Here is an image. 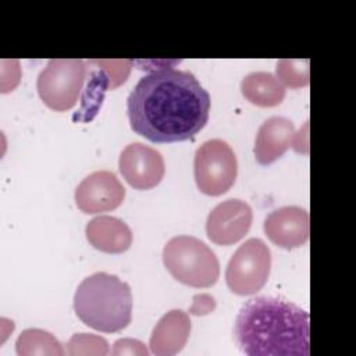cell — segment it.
Returning a JSON list of instances; mask_svg holds the SVG:
<instances>
[{"mask_svg": "<svg viewBox=\"0 0 356 356\" xmlns=\"http://www.w3.org/2000/svg\"><path fill=\"white\" fill-rule=\"evenodd\" d=\"M210 104L209 92L192 72L161 68L138 81L127 113L135 134L153 143H174L204 128Z\"/></svg>", "mask_w": 356, "mask_h": 356, "instance_id": "6da1fadb", "label": "cell"}, {"mask_svg": "<svg viewBox=\"0 0 356 356\" xmlns=\"http://www.w3.org/2000/svg\"><path fill=\"white\" fill-rule=\"evenodd\" d=\"M234 338L249 356H309V313L281 298L256 296L239 309Z\"/></svg>", "mask_w": 356, "mask_h": 356, "instance_id": "7a4b0ae2", "label": "cell"}, {"mask_svg": "<svg viewBox=\"0 0 356 356\" xmlns=\"http://www.w3.org/2000/svg\"><path fill=\"white\" fill-rule=\"evenodd\" d=\"M79 320L100 332H118L132 318V293L117 275L99 271L81 281L74 295Z\"/></svg>", "mask_w": 356, "mask_h": 356, "instance_id": "3957f363", "label": "cell"}, {"mask_svg": "<svg viewBox=\"0 0 356 356\" xmlns=\"http://www.w3.org/2000/svg\"><path fill=\"white\" fill-rule=\"evenodd\" d=\"M163 261L177 281L193 288H209L220 275L214 252L203 241L189 235L171 238L163 249Z\"/></svg>", "mask_w": 356, "mask_h": 356, "instance_id": "277c9868", "label": "cell"}, {"mask_svg": "<svg viewBox=\"0 0 356 356\" xmlns=\"http://www.w3.org/2000/svg\"><path fill=\"white\" fill-rule=\"evenodd\" d=\"M86 76V61L54 58L40 71L36 82L43 103L54 111L72 108L79 97Z\"/></svg>", "mask_w": 356, "mask_h": 356, "instance_id": "5b68a950", "label": "cell"}, {"mask_svg": "<svg viewBox=\"0 0 356 356\" xmlns=\"http://www.w3.org/2000/svg\"><path fill=\"white\" fill-rule=\"evenodd\" d=\"M193 172L202 193L220 196L235 182L238 174L236 156L227 142L221 139L206 140L195 153Z\"/></svg>", "mask_w": 356, "mask_h": 356, "instance_id": "8992f818", "label": "cell"}, {"mask_svg": "<svg viewBox=\"0 0 356 356\" xmlns=\"http://www.w3.org/2000/svg\"><path fill=\"white\" fill-rule=\"evenodd\" d=\"M271 252L259 238L245 241L231 256L225 268L228 288L236 295H252L260 291L268 280Z\"/></svg>", "mask_w": 356, "mask_h": 356, "instance_id": "52a82bcc", "label": "cell"}, {"mask_svg": "<svg viewBox=\"0 0 356 356\" xmlns=\"http://www.w3.org/2000/svg\"><path fill=\"white\" fill-rule=\"evenodd\" d=\"M118 167L124 179L139 191L159 185L165 171L161 153L140 142L131 143L121 152Z\"/></svg>", "mask_w": 356, "mask_h": 356, "instance_id": "ba28073f", "label": "cell"}, {"mask_svg": "<svg viewBox=\"0 0 356 356\" xmlns=\"http://www.w3.org/2000/svg\"><path fill=\"white\" fill-rule=\"evenodd\" d=\"M125 197V188L111 171H95L85 177L75 189V204L86 214L117 209Z\"/></svg>", "mask_w": 356, "mask_h": 356, "instance_id": "9c48e42d", "label": "cell"}, {"mask_svg": "<svg viewBox=\"0 0 356 356\" xmlns=\"http://www.w3.org/2000/svg\"><path fill=\"white\" fill-rule=\"evenodd\" d=\"M252 209L239 199H228L218 203L206 221V232L216 245L229 246L241 241L252 225Z\"/></svg>", "mask_w": 356, "mask_h": 356, "instance_id": "30bf717a", "label": "cell"}, {"mask_svg": "<svg viewBox=\"0 0 356 356\" xmlns=\"http://www.w3.org/2000/svg\"><path fill=\"white\" fill-rule=\"evenodd\" d=\"M309 213L299 206H285L271 211L264 220V232L277 246L293 249L309 239Z\"/></svg>", "mask_w": 356, "mask_h": 356, "instance_id": "8fae6325", "label": "cell"}, {"mask_svg": "<svg viewBox=\"0 0 356 356\" xmlns=\"http://www.w3.org/2000/svg\"><path fill=\"white\" fill-rule=\"evenodd\" d=\"M191 334L189 316L182 310L167 312L154 325L149 346L157 356H172L184 349Z\"/></svg>", "mask_w": 356, "mask_h": 356, "instance_id": "7c38bea8", "label": "cell"}, {"mask_svg": "<svg viewBox=\"0 0 356 356\" xmlns=\"http://www.w3.org/2000/svg\"><path fill=\"white\" fill-rule=\"evenodd\" d=\"M295 135L293 122L285 117H270L259 128L254 142L257 163L268 165L278 160L292 145Z\"/></svg>", "mask_w": 356, "mask_h": 356, "instance_id": "4fadbf2b", "label": "cell"}, {"mask_svg": "<svg viewBox=\"0 0 356 356\" xmlns=\"http://www.w3.org/2000/svg\"><path fill=\"white\" fill-rule=\"evenodd\" d=\"M88 242L104 253H122L132 245V232L120 218L113 216H97L85 228Z\"/></svg>", "mask_w": 356, "mask_h": 356, "instance_id": "5bb4252c", "label": "cell"}, {"mask_svg": "<svg viewBox=\"0 0 356 356\" xmlns=\"http://www.w3.org/2000/svg\"><path fill=\"white\" fill-rule=\"evenodd\" d=\"M241 92L248 102L260 107H275L285 97V88L275 75L264 71L248 74L241 82Z\"/></svg>", "mask_w": 356, "mask_h": 356, "instance_id": "9a60e30c", "label": "cell"}, {"mask_svg": "<svg viewBox=\"0 0 356 356\" xmlns=\"http://www.w3.org/2000/svg\"><path fill=\"white\" fill-rule=\"evenodd\" d=\"M18 356H63L65 353L58 339L40 328L24 330L15 342Z\"/></svg>", "mask_w": 356, "mask_h": 356, "instance_id": "2e32d148", "label": "cell"}, {"mask_svg": "<svg viewBox=\"0 0 356 356\" xmlns=\"http://www.w3.org/2000/svg\"><path fill=\"white\" fill-rule=\"evenodd\" d=\"M275 78L284 88L298 89L309 83V60H280L275 67Z\"/></svg>", "mask_w": 356, "mask_h": 356, "instance_id": "e0dca14e", "label": "cell"}, {"mask_svg": "<svg viewBox=\"0 0 356 356\" xmlns=\"http://www.w3.org/2000/svg\"><path fill=\"white\" fill-rule=\"evenodd\" d=\"M110 348L108 342L95 334H86V332H79L74 334L70 341L67 342V350L65 353L70 356H104L108 355Z\"/></svg>", "mask_w": 356, "mask_h": 356, "instance_id": "ac0fdd59", "label": "cell"}, {"mask_svg": "<svg viewBox=\"0 0 356 356\" xmlns=\"http://www.w3.org/2000/svg\"><path fill=\"white\" fill-rule=\"evenodd\" d=\"M95 64L102 67L108 75V88L114 89L125 82L131 71V60H93Z\"/></svg>", "mask_w": 356, "mask_h": 356, "instance_id": "d6986e66", "label": "cell"}, {"mask_svg": "<svg viewBox=\"0 0 356 356\" xmlns=\"http://www.w3.org/2000/svg\"><path fill=\"white\" fill-rule=\"evenodd\" d=\"M111 355L117 356V355H138V356H147L149 350L145 346V343H142L138 339H132V338H121L117 339L113 345L111 349Z\"/></svg>", "mask_w": 356, "mask_h": 356, "instance_id": "ffe728a7", "label": "cell"}, {"mask_svg": "<svg viewBox=\"0 0 356 356\" xmlns=\"http://www.w3.org/2000/svg\"><path fill=\"white\" fill-rule=\"evenodd\" d=\"M216 309V300L209 293H200L193 296V305L191 306L189 312L195 316L209 314Z\"/></svg>", "mask_w": 356, "mask_h": 356, "instance_id": "44dd1931", "label": "cell"}, {"mask_svg": "<svg viewBox=\"0 0 356 356\" xmlns=\"http://www.w3.org/2000/svg\"><path fill=\"white\" fill-rule=\"evenodd\" d=\"M307 128H309V124L306 122L303 125V128L293 135V139H292V145L293 149L298 152V153H303V154H307L309 152V135H307Z\"/></svg>", "mask_w": 356, "mask_h": 356, "instance_id": "7402d4cb", "label": "cell"}]
</instances>
